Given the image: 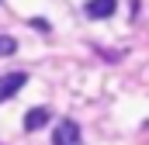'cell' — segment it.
Listing matches in <instances>:
<instances>
[{"mask_svg": "<svg viewBox=\"0 0 149 145\" xmlns=\"http://www.w3.org/2000/svg\"><path fill=\"white\" fill-rule=\"evenodd\" d=\"M52 145H80V124L76 121H59L56 124V135H52Z\"/></svg>", "mask_w": 149, "mask_h": 145, "instance_id": "1", "label": "cell"}, {"mask_svg": "<svg viewBox=\"0 0 149 145\" xmlns=\"http://www.w3.org/2000/svg\"><path fill=\"white\" fill-rule=\"evenodd\" d=\"M24 83H28V72H7V76H0V104L10 100Z\"/></svg>", "mask_w": 149, "mask_h": 145, "instance_id": "2", "label": "cell"}, {"mask_svg": "<svg viewBox=\"0 0 149 145\" xmlns=\"http://www.w3.org/2000/svg\"><path fill=\"white\" fill-rule=\"evenodd\" d=\"M114 7H118V0H90V3H87V17H94V21L111 17Z\"/></svg>", "mask_w": 149, "mask_h": 145, "instance_id": "3", "label": "cell"}, {"mask_svg": "<svg viewBox=\"0 0 149 145\" xmlns=\"http://www.w3.org/2000/svg\"><path fill=\"white\" fill-rule=\"evenodd\" d=\"M49 107H35V110H28L24 114V131H38V128H45L49 124Z\"/></svg>", "mask_w": 149, "mask_h": 145, "instance_id": "4", "label": "cell"}, {"mask_svg": "<svg viewBox=\"0 0 149 145\" xmlns=\"http://www.w3.org/2000/svg\"><path fill=\"white\" fill-rule=\"evenodd\" d=\"M14 52H17V41L10 35H0V55H14Z\"/></svg>", "mask_w": 149, "mask_h": 145, "instance_id": "5", "label": "cell"}, {"mask_svg": "<svg viewBox=\"0 0 149 145\" xmlns=\"http://www.w3.org/2000/svg\"><path fill=\"white\" fill-rule=\"evenodd\" d=\"M31 28H35V31H49V21H45V17H31Z\"/></svg>", "mask_w": 149, "mask_h": 145, "instance_id": "6", "label": "cell"}]
</instances>
